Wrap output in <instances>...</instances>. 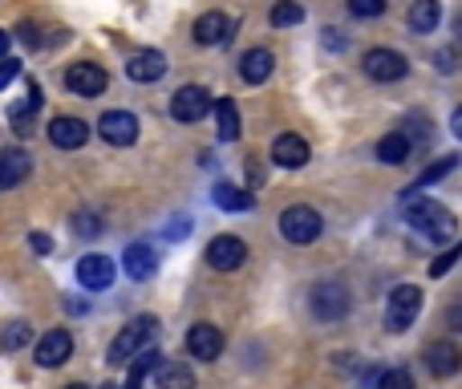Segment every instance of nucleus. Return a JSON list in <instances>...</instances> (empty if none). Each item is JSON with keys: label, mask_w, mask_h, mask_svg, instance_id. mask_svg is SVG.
Instances as JSON below:
<instances>
[{"label": "nucleus", "mask_w": 462, "mask_h": 389, "mask_svg": "<svg viewBox=\"0 0 462 389\" xmlns=\"http://www.w3.org/2000/svg\"><path fill=\"white\" fill-rule=\"evenodd\" d=\"M361 65L373 81H402L405 73H410V61H405L397 49H369V53L361 57Z\"/></svg>", "instance_id": "8"}, {"label": "nucleus", "mask_w": 462, "mask_h": 389, "mask_svg": "<svg viewBox=\"0 0 462 389\" xmlns=\"http://www.w3.org/2000/svg\"><path fill=\"white\" fill-rule=\"evenodd\" d=\"M65 389H89V385H81V381H73V385H65Z\"/></svg>", "instance_id": "45"}, {"label": "nucleus", "mask_w": 462, "mask_h": 389, "mask_svg": "<svg viewBox=\"0 0 462 389\" xmlns=\"http://www.w3.org/2000/svg\"><path fill=\"white\" fill-rule=\"evenodd\" d=\"M73 357V337L65 329H49L45 337L37 340V365L41 369H57Z\"/></svg>", "instance_id": "14"}, {"label": "nucleus", "mask_w": 462, "mask_h": 389, "mask_svg": "<svg viewBox=\"0 0 462 389\" xmlns=\"http://www.w3.org/2000/svg\"><path fill=\"white\" fill-rule=\"evenodd\" d=\"M450 130H454V138H458V142H462V105L450 113Z\"/></svg>", "instance_id": "43"}, {"label": "nucleus", "mask_w": 462, "mask_h": 389, "mask_svg": "<svg viewBox=\"0 0 462 389\" xmlns=\"http://www.w3.org/2000/svg\"><path fill=\"white\" fill-rule=\"evenodd\" d=\"M73 231L86 235V240L102 235V215H97V211H77V215H73Z\"/></svg>", "instance_id": "32"}, {"label": "nucleus", "mask_w": 462, "mask_h": 389, "mask_svg": "<svg viewBox=\"0 0 462 389\" xmlns=\"http://www.w3.org/2000/svg\"><path fill=\"white\" fill-rule=\"evenodd\" d=\"M458 259H462V240H454L450 248H446L442 256H438L434 264H430V276H434V280H438V276H446V272H450L454 264H458Z\"/></svg>", "instance_id": "31"}, {"label": "nucleus", "mask_w": 462, "mask_h": 389, "mask_svg": "<svg viewBox=\"0 0 462 389\" xmlns=\"http://www.w3.org/2000/svg\"><path fill=\"white\" fill-rule=\"evenodd\" d=\"M97 134H102L110 146H134L138 142V118L126 110H110V113H102V122H97Z\"/></svg>", "instance_id": "12"}, {"label": "nucleus", "mask_w": 462, "mask_h": 389, "mask_svg": "<svg viewBox=\"0 0 462 389\" xmlns=\"http://www.w3.org/2000/svg\"><path fill=\"white\" fill-rule=\"evenodd\" d=\"M410 154H413V146H410V138H405L402 130H394V134H385L377 142V162H385V167H402Z\"/></svg>", "instance_id": "24"}, {"label": "nucleus", "mask_w": 462, "mask_h": 389, "mask_svg": "<svg viewBox=\"0 0 462 389\" xmlns=\"http://www.w3.org/2000/svg\"><path fill=\"white\" fill-rule=\"evenodd\" d=\"M377 389H413V377L405 369H385L377 377Z\"/></svg>", "instance_id": "35"}, {"label": "nucleus", "mask_w": 462, "mask_h": 389, "mask_svg": "<svg viewBox=\"0 0 462 389\" xmlns=\"http://www.w3.org/2000/svg\"><path fill=\"white\" fill-rule=\"evenodd\" d=\"M21 41H24V45H41V37H37V29H32V24H21Z\"/></svg>", "instance_id": "42"}, {"label": "nucleus", "mask_w": 462, "mask_h": 389, "mask_svg": "<svg viewBox=\"0 0 462 389\" xmlns=\"http://www.w3.org/2000/svg\"><path fill=\"white\" fill-rule=\"evenodd\" d=\"M458 365H462V353L450 345V340L426 345V369L434 373V377H450V373H458Z\"/></svg>", "instance_id": "20"}, {"label": "nucleus", "mask_w": 462, "mask_h": 389, "mask_svg": "<svg viewBox=\"0 0 462 389\" xmlns=\"http://www.w3.org/2000/svg\"><path fill=\"white\" fill-rule=\"evenodd\" d=\"M321 41H324V49H329V53H345V49H349V37H340L337 29H324Z\"/></svg>", "instance_id": "37"}, {"label": "nucleus", "mask_w": 462, "mask_h": 389, "mask_svg": "<svg viewBox=\"0 0 462 389\" xmlns=\"http://www.w3.org/2000/svg\"><path fill=\"white\" fill-rule=\"evenodd\" d=\"M29 248H32V251H41V256H49V251H53V240L37 231V235H29Z\"/></svg>", "instance_id": "40"}, {"label": "nucleus", "mask_w": 462, "mask_h": 389, "mask_svg": "<svg viewBox=\"0 0 462 389\" xmlns=\"http://www.w3.org/2000/svg\"><path fill=\"white\" fill-rule=\"evenodd\" d=\"M32 170V158L24 150H0V191H13L16 183H24Z\"/></svg>", "instance_id": "22"}, {"label": "nucleus", "mask_w": 462, "mask_h": 389, "mask_svg": "<svg viewBox=\"0 0 462 389\" xmlns=\"http://www.w3.org/2000/svg\"><path fill=\"white\" fill-rule=\"evenodd\" d=\"M16 73H21V61H16V57H0V89L13 86Z\"/></svg>", "instance_id": "36"}, {"label": "nucleus", "mask_w": 462, "mask_h": 389, "mask_svg": "<svg viewBox=\"0 0 462 389\" xmlns=\"http://www.w3.org/2000/svg\"><path fill=\"white\" fill-rule=\"evenodd\" d=\"M349 13H353L357 21H373V16L385 13V0H349Z\"/></svg>", "instance_id": "34"}, {"label": "nucleus", "mask_w": 462, "mask_h": 389, "mask_svg": "<svg viewBox=\"0 0 462 389\" xmlns=\"http://www.w3.org/2000/svg\"><path fill=\"white\" fill-rule=\"evenodd\" d=\"M49 142H53L57 150H81V146L89 142V126L81 118L61 113V118L49 122Z\"/></svg>", "instance_id": "16"}, {"label": "nucleus", "mask_w": 462, "mask_h": 389, "mask_svg": "<svg viewBox=\"0 0 462 389\" xmlns=\"http://www.w3.org/2000/svg\"><path fill=\"white\" fill-rule=\"evenodd\" d=\"M405 21H410L413 32H434L438 21H442V5H438V0H413V8H410Z\"/></svg>", "instance_id": "26"}, {"label": "nucleus", "mask_w": 462, "mask_h": 389, "mask_svg": "<svg viewBox=\"0 0 462 389\" xmlns=\"http://www.w3.org/2000/svg\"><path fill=\"white\" fill-rule=\"evenodd\" d=\"M154 385L159 389H195V369L183 361H159L154 365Z\"/></svg>", "instance_id": "21"}, {"label": "nucleus", "mask_w": 462, "mask_h": 389, "mask_svg": "<svg viewBox=\"0 0 462 389\" xmlns=\"http://www.w3.org/2000/svg\"><path fill=\"white\" fill-rule=\"evenodd\" d=\"M308 154L313 150H308V142L300 134H280L272 142V162L276 167H284V170H300L308 162Z\"/></svg>", "instance_id": "18"}, {"label": "nucleus", "mask_w": 462, "mask_h": 389, "mask_svg": "<svg viewBox=\"0 0 462 389\" xmlns=\"http://www.w3.org/2000/svg\"><path fill=\"white\" fill-rule=\"evenodd\" d=\"M8 45H13V37H8V32H5V29H0V57H5V53H8Z\"/></svg>", "instance_id": "44"}, {"label": "nucleus", "mask_w": 462, "mask_h": 389, "mask_svg": "<svg viewBox=\"0 0 462 389\" xmlns=\"http://www.w3.org/2000/svg\"><path fill=\"white\" fill-rule=\"evenodd\" d=\"M105 86H110V77H105V69L94 61H77L65 69V89H69L73 97H97V94H105Z\"/></svg>", "instance_id": "6"}, {"label": "nucleus", "mask_w": 462, "mask_h": 389, "mask_svg": "<svg viewBox=\"0 0 462 389\" xmlns=\"http://www.w3.org/2000/svg\"><path fill=\"white\" fill-rule=\"evenodd\" d=\"M29 340H32V329L24 321L5 324V332H0V348H5V353H16V348H24Z\"/></svg>", "instance_id": "28"}, {"label": "nucleus", "mask_w": 462, "mask_h": 389, "mask_svg": "<svg viewBox=\"0 0 462 389\" xmlns=\"http://www.w3.org/2000/svg\"><path fill=\"white\" fill-rule=\"evenodd\" d=\"M223 332L215 329V324H207V321H199V324H191V332H186V353L191 357H199V361H219V353H223Z\"/></svg>", "instance_id": "11"}, {"label": "nucleus", "mask_w": 462, "mask_h": 389, "mask_svg": "<svg viewBox=\"0 0 462 389\" xmlns=\"http://www.w3.org/2000/svg\"><path fill=\"white\" fill-rule=\"evenodd\" d=\"M186 235H191V219H186V215L170 219V227H167V240H186Z\"/></svg>", "instance_id": "39"}, {"label": "nucleus", "mask_w": 462, "mask_h": 389, "mask_svg": "<svg viewBox=\"0 0 462 389\" xmlns=\"http://www.w3.org/2000/svg\"><path fill=\"white\" fill-rule=\"evenodd\" d=\"M454 167H458V154H442V158H438L434 167H426V170H421V175H418V186H430V183H438V178H446V175H450Z\"/></svg>", "instance_id": "30"}, {"label": "nucleus", "mask_w": 462, "mask_h": 389, "mask_svg": "<svg viewBox=\"0 0 462 389\" xmlns=\"http://www.w3.org/2000/svg\"><path fill=\"white\" fill-rule=\"evenodd\" d=\"M207 264L215 267V272H235V267L248 264V243H243L240 235H215V240L207 243Z\"/></svg>", "instance_id": "7"}, {"label": "nucleus", "mask_w": 462, "mask_h": 389, "mask_svg": "<svg viewBox=\"0 0 462 389\" xmlns=\"http://www.w3.org/2000/svg\"><path fill=\"white\" fill-rule=\"evenodd\" d=\"M126 389H130V385H126Z\"/></svg>", "instance_id": "47"}, {"label": "nucleus", "mask_w": 462, "mask_h": 389, "mask_svg": "<svg viewBox=\"0 0 462 389\" xmlns=\"http://www.w3.org/2000/svg\"><path fill=\"white\" fill-rule=\"evenodd\" d=\"M446 324H450V329H458V332H462V304H454L450 312H446Z\"/></svg>", "instance_id": "41"}, {"label": "nucleus", "mask_w": 462, "mask_h": 389, "mask_svg": "<svg viewBox=\"0 0 462 389\" xmlns=\"http://www.w3.org/2000/svg\"><path fill=\"white\" fill-rule=\"evenodd\" d=\"M402 215H405V223L418 227V231L434 243H450L454 235H458V219H454V211L442 207L438 199H426V194H418V191H405Z\"/></svg>", "instance_id": "1"}, {"label": "nucleus", "mask_w": 462, "mask_h": 389, "mask_svg": "<svg viewBox=\"0 0 462 389\" xmlns=\"http://www.w3.org/2000/svg\"><path fill=\"white\" fill-rule=\"evenodd\" d=\"M37 110H41V86H29L24 102H16L13 110H8V122L16 126V134H32V118H37Z\"/></svg>", "instance_id": "23"}, {"label": "nucleus", "mask_w": 462, "mask_h": 389, "mask_svg": "<svg viewBox=\"0 0 462 389\" xmlns=\"http://www.w3.org/2000/svg\"><path fill=\"white\" fill-rule=\"evenodd\" d=\"M454 29H458V41H462V16H458V24H454Z\"/></svg>", "instance_id": "46"}, {"label": "nucleus", "mask_w": 462, "mask_h": 389, "mask_svg": "<svg viewBox=\"0 0 462 389\" xmlns=\"http://www.w3.org/2000/svg\"><path fill=\"white\" fill-rule=\"evenodd\" d=\"M211 113V94L203 86H183L170 97V118L175 122H203Z\"/></svg>", "instance_id": "9"}, {"label": "nucleus", "mask_w": 462, "mask_h": 389, "mask_svg": "<svg viewBox=\"0 0 462 389\" xmlns=\"http://www.w3.org/2000/svg\"><path fill=\"white\" fill-rule=\"evenodd\" d=\"M272 69H276L272 49H248V53L240 57V77L248 81V86H264V81L272 77Z\"/></svg>", "instance_id": "19"}, {"label": "nucleus", "mask_w": 462, "mask_h": 389, "mask_svg": "<svg viewBox=\"0 0 462 389\" xmlns=\"http://www.w3.org/2000/svg\"><path fill=\"white\" fill-rule=\"evenodd\" d=\"M421 312V288L418 284H397L389 292V304H385V329L389 332H405Z\"/></svg>", "instance_id": "5"}, {"label": "nucleus", "mask_w": 462, "mask_h": 389, "mask_svg": "<svg viewBox=\"0 0 462 389\" xmlns=\"http://www.w3.org/2000/svg\"><path fill=\"white\" fill-rule=\"evenodd\" d=\"M122 267H126L130 280L146 284V280H154V272H159V251H154L150 243H130V248L122 251Z\"/></svg>", "instance_id": "17"}, {"label": "nucleus", "mask_w": 462, "mask_h": 389, "mask_svg": "<svg viewBox=\"0 0 462 389\" xmlns=\"http://www.w3.org/2000/svg\"><path fill=\"white\" fill-rule=\"evenodd\" d=\"M195 45H227V41H231V32H235V21L231 16H223V13H215V8H211V13H203L199 21H195Z\"/></svg>", "instance_id": "13"}, {"label": "nucleus", "mask_w": 462, "mask_h": 389, "mask_svg": "<svg viewBox=\"0 0 462 389\" xmlns=\"http://www.w3.org/2000/svg\"><path fill=\"white\" fill-rule=\"evenodd\" d=\"M211 110H215V122H219V142H235L240 138V110H235V102L231 97H215Z\"/></svg>", "instance_id": "25"}, {"label": "nucleus", "mask_w": 462, "mask_h": 389, "mask_svg": "<svg viewBox=\"0 0 462 389\" xmlns=\"http://www.w3.org/2000/svg\"><path fill=\"white\" fill-rule=\"evenodd\" d=\"M402 134L410 138V146L413 142H426V138H430V118H426V113H410V118H405V126H402Z\"/></svg>", "instance_id": "33"}, {"label": "nucleus", "mask_w": 462, "mask_h": 389, "mask_svg": "<svg viewBox=\"0 0 462 389\" xmlns=\"http://www.w3.org/2000/svg\"><path fill=\"white\" fill-rule=\"evenodd\" d=\"M324 231V219L316 207H308V203H296V207H288L280 215V235L288 243H296V248H308V243H316Z\"/></svg>", "instance_id": "4"}, {"label": "nucleus", "mask_w": 462, "mask_h": 389, "mask_svg": "<svg viewBox=\"0 0 462 389\" xmlns=\"http://www.w3.org/2000/svg\"><path fill=\"white\" fill-rule=\"evenodd\" d=\"M126 77L138 81V86H154V81L167 77V57L159 49H142V53H134L126 61Z\"/></svg>", "instance_id": "15"}, {"label": "nucleus", "mask_w": 462, "mask_h": 389, "mask_svg": "<svg viewBox=\"0 0 462 389\" xmlns=\"http://www.w3.org/2000/svg\"><path fill=\"white\" fill-rule=\"evenodd\" d=\"M211 199H215V207H223V211H248L251 207V194L240 191L235 183H215Z\"/></svg>", "instance_id": "27"}, {"label": "nucleus", "mask_w": 462, "mask_h": 389, "mask_svg": "<svg viewBox=\"0 0 462 389\" xmlns=\"http://www.w3.org/2000/svg\"><path fill=\"white\" fill-rule=\"evenodd\" d=\"M349 308H353V296H349V288L337 280H321L308 292V312L321 324H332V321H340V316H349Z\"/></svg>", "instance_id": "3"}, {"label": "nucleus", "mask_w": 462, "mask_h": 389, "mask_svg": "<svg viewBox=\"0 0 462 389\" xmlns=\"http://www.w3.org/2000/svg\"><path fill=\"white\" fill-rule=\"evenodd\" d=\"M434 69H442V73H454V69H458V49H442V53L434 57Z\"/></svg>", "instance_id": "38"}, {"label": "nucleus", "mask_w": 462, "mask_h": 389, "mask_svg": "<svg viewBox=\"0 0 462 389\" xmlns=\"http://www.w3.org/2000/svg\"><path fill=\"white\" fill-rule=\"evenodd\" d=\"M267 21H272L276 29H288V24H300V21H304V8H300L296 0H280V5L267 13Z\"/></svg>", "instance_id": "29"}, {"label": "nucleus", "mask_w": 462, "mask_h": 389, "mask_svg": "<svg viewBox=\"0 0 462 389\" xmlns=\"http://www.w3.org/2000/svg\"><path fill=\"white\" fill-rule=\"evenodd\" d=\"M154 337H159V321H154V316H134V321H130L126 329H122L118 337L110 340V353H105V361L118 369V365H126L134 353L150 348Z\"/></svg>", "instance_id": "2"}, {"label": "nucleus", "mask_w": 462, "mask_h": 389, "mask_svg": "<svg viewBox=\"0 0 462 389\" xmlns=\"http://www.w3.org/2000/svg\"><path fill=\"white\" fill-rule=\"evenodd\" d=\"M77 284L89 292H105L113 284V259L102 256V251H89V256L77 259Z\"/></svg>", "instance_id": "10"}]
</instances>
